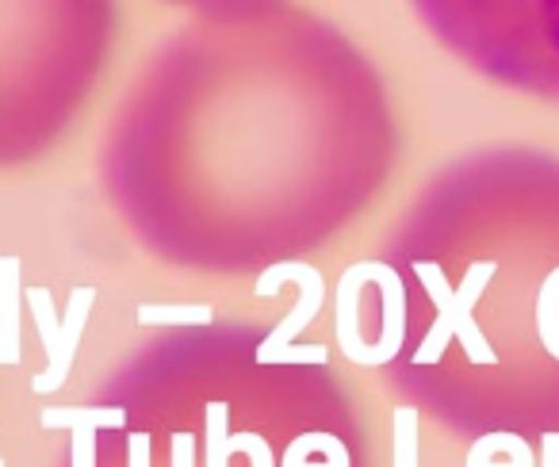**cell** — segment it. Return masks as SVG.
I'll list each match as a JSON object with an SVG mask.
<instances>
[{
    "label": "cell",
    "mask_w": 559,
    "mask_h": 467,
    "mask_svg": "<svg viewBox=\"0 0 559 467\" xmlns=\"http://www.w3.org/2000/svg\"><path fill=\"white\" fill-rule=\"evenodd\" d=\"M495 273H498L495 261H475V265L467 268L464 284L452 291L441 268H437V265H418V276L426 280L429 296H433V303H437V322H433V330H429V337H426L421 360H437L444 352V345L456 337V342L464 345V352H467V360H472V364H495V360H498L495 345L483 337V330L475 326V319H472L475 303H479V296L487 291V284L495 280Z\"/></svg>",
    "instance_id": "obj_1"
},
{
    "label": "cell",
    "mask_w": 559,
    "mask_h": 467,
    "mask_svg": "<svg viewBox=\"0 0 559 467\" xmlns=\"http://www.w3.org/2000/svg\"><path fill=\"white\" fill-rule=\"evenodd\" d=\"M96 303L93 288H78L70 296V307H66V322H58L55 311V296L47 288H32L27 291V307L35 314V326H39L43 349H47V368L39 375H32V391L35 395H50L58 391L73 372V357H78L81 334H85L88 311Z\"/></svg>",
    "instance_id": "obj_2"
},
{
    "label": "cell",
    "mask_w": 559,
    "mask_h": 467,
    "mask_svg": "<svg viewBox=\"0 0 559 467\" xmlns=\"http://www.w3.org/2000/svg\"><path fill=\"white\" fill-rule=\"evenodd\" d=\"M284 280H296L299 288H304V296H299L296 311H292L288 319L280 322V326L261 342V349H257V360H264V364H272V360H280V364H284V357H288L296 334L311 319H319L322 299H326V280H322L319 268L307 265V261H284V265H272L269 273L257 280V296H276V288Z\"/></svg>",
    "instance_id": "obj_3"
},
{
    "label": "cell",
    "mask_w": 559,
    "mask_h": 467,
    "mask_svg": "<svg viewBox=\"0 0 559 467\" xmlns=\"http://www.w3.org/2000/svg\"><path fill=\"white\" fill-rule=\"evenodd\" d=\"M43 426L47 429H73V467H96V429H123L127 414L123 410H62V406H50L43 410Z\"/></svg>",
    "instance_id": "obj_4"
},
{
    "label": "cell",
    "mask_w": 559,
    "mask_h": 467,
    "mask_svg": "<svg viewBox=\"0 0 559 467\" xmlns=\"http://www.w3.org/2000/svg\"><path fill=\"white\" fill-rule=\"evenodd\" d=\"M372 280L383 288V334L380 342L368 352V368H380L388 360H395V352L403 349L406 337V291H403V276L395 268L372 261Z\"/></svg>",
    "instance_id": "obj_5"
},
{
    "label": "cell",
    "mask_w": 559,
    "mask_h": 467,
    "mask_svg": "<svg viewBox=\"0 0 559 467\" xmlns=\"http://www.w3.org/2000/svg\"><path fill=\"white\" fill-rule=\"evenodd\" d=\"M372 284V261H357L353 268H345L342 284H337V342L342 352L353 364H365V337H360V288Z\"/></svg>",
    "instance_id": "obj_6"
},
{
    "label": "cell",
    "mask_w": 559,
    "mask_h": 467,
    "mask_svg": "<svg viewBox=\"0 0 559 467\" xmlns=\"http://www.w3.org/2000/svg\"><path fill=\"white\" fill-rule=\"evenodd\" d=\"M20 303H24V288H20V261L0 258V360L4 364H20Z\"/></svg>",
    "instance_id": "obj_7"
},
{
    "label": "cell",
    "mask_w": 559,
    "mask_h": 467,
    "mask_svg": "<svg viewBox=\"0 0 559 467\" xmlns=\"http://www.w3.org/2000/svg\"><path fill=\"white\" fill-rule=\"evenodd\" d=\"M215 319L207 303H146L139 307L142 326H207Z\"/></svg>",
    "instance_id": "obj_8"
},
{
    "label": "cell",
    "mask_w": 559,
    "mask_h": 467,
    "mask_svg": "<svg viewBox=\"0 0 559 467\" xmlns=\"http://www.w3.org/2000/svg\"><path fill=\"white\" fill-rule=\"evenodd\" d=\"M506 441H510V433H490V436H483V441H475L464 467H533V452L528 448L513 452L510 464H495V456L506 448Z\"/></svg>",
    "instance_id": "obj_9"
},
{
    "label": "cell",
    "mask_w": 559,
    "mask_h": 467,
    "mask_svg": "<svg viewBox=\"0 0 559 467\" xmlns=\"http://www.w3.org/2000/svg\"><path fill=\"white\" fill-rule=\"evenodd\" d=\"M395 467H418V410H395Z\"/></svg>",
    "instance_id": "obj_10"
},
{
    "label": "cell",
    "mask_w": 559,
    "mask_h": 467,
    "mask_svg": "<svg viewBox=\"0 0 559 467\" xmlns=\"http://www.w3.org/2000/svg\"><path fill=\"white\" fill-rule=\"evenodd\" d=\"M226 403H211L207 406V467H230V444H226Z\"/></svg>",
    "instance_id": "obj_11"
},
{
    "label": "cell",
    "mask_w": 559,
    "mask_h": 467,
    "mask_svg": "<svg viewBox=\"0 0 559 467\" xmlns=\"http://www.w3.org/2000/svg\"><path fill=\"white\" fill-rule=\"evenodd\" d=\"M334 441H337V436H330V433H304L288 452H284L280 467H349V459H326V464H311V452L330 448Z\"/></svg>",
    "instance_id": "obj_12"
},
{
    "label": "cell",
    "mask_w": 559,
    "mask_h": 467,
    "mask_svg": "<svg viewBox=\"0 0 559 467\" xmlns=\"http://www.w3.org/2000/svg\"><path fill=\"white\" fill-rule=\"evenodd\" d=\"M226 444H230V452H246V456H249V467H276V456H272V448H269V444H264L257 433L226 436Z\"/></svg>",
    "instance_id": "obj_13"
},
{
    "label": "cell",
    "mask_w": 559,
    "mask_h": 467,
    "mask_svg": "<svg viewBox=\"0 0 559 467\" xmlns=\"http://www.w3.org/2000/svg\"><path fill=\"white\" fill-rule=\"evenodd\" d=\"M169 467H195V441H192V433H173Z\"/></svg>",
    "instance_id": "obj_14"
},
{
    "label": "cell",
    "mask_w": 559,
    "mask_h": 467,
    "mask_svg": "<svg viewBox=\"0 0 559 467\" xmlns=\"http://www.w3.org/2000/svg\"><path fill=\"white\" fill-rule=\"evenodd\" d=\"M127 467H150V436L146 433L131 436V464Z\"/></svg>",
    "instance_id": "obj_15"
}]
</instances>
